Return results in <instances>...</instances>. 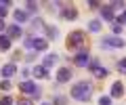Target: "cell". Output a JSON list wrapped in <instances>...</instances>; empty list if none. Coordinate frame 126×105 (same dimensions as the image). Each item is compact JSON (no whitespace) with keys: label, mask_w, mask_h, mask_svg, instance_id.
I'll list each match as a JSON object with an SVG mask.
<instances>
[{"label":"cell","mask_w":126,"mask_h":105,"mask_svg":"<svg viewBox=\"0 0 126 105\" xmlns=\"http://www.w3.org/2000/svg\"><path fill=\"white\" fill-rule=\"evenodd\" d=\"M69 95H72V99L76 101H90V97H93V84L88 82V80H80V82H76L72 86V90H69Z\"/></svg>","instance_id":"6da1fadb"},{"label":"cell","mask_w":126,"mask_h":105,"mask_svg":"<svg viewBox=\"0 0 126 105\" xmlns=\"http://www.w3.org/2000/svg\"><path fill=\"white\" fill-rule=\"evenodd\" d=\"M67 48L69 50H78V53L86 50V34L82 32V30L69 32V36H67Z\"/></svg>","instance_id":"7a4b0ae2"},{"label":"cell","mask_w":126,"mask_h":105,"mask_svg":"<svg viewBox=\"0 0 126 105\" xmlns=\"http://www.w3.org/2000/svg\"><path fill=\"white\" fill-rule=\"evenodd\" d=\"M19 90H21V92H25V95H32L34 99H40V97H42L40 86H36V84L32 82V80H23V82L19 84Z\"/></svg>","instance_id":"3957f363"},{"label":"cell","mask_w":126,"mask_h":105,"mask_svg":"<svg viewBox=\"0 0 126 105\" xmlns=\"http://www.w3.org/2000/svg\"><path fill=\"white\" fill-rule=\"evenodd\" d=\"M88 69H90V74H93L94 78H99V80H103V78H107V76H109L107 67H103V65L99 63V59H90Z\"/></svg>","instance_id":"277c9868"},{"label":"cell","mask_w":126,"mask_h":105,"mask_svg":"<svg viewBox=\"0 0 126 105\" xmlns=\"http://www.w3.org/2000/svg\"><path fill=\"white\" fill-rule=\"evenodd\" d=\"M126 42L122 40L120 36H105L103 40H101V46L103 48H122Z\"/></svg>","instance_id":"5b68a950"},{"label":"cell","mask_w":126,"mask_h":105,"mask_svg":"<svg viewBox=\"0 0 126 105\" xmlns=\"http://www.w3.org/2000/svg\"><path fill=\"white\" fill-rule=\"evenodd\" d=\"M88 63H90V55H88V50L76 53V57H74V65H76V67H88Z\"/></svg>","instance_id":"8992f818"},{"label":"cell","mask_w":126,"mask_h":105,"mask_svg":"<svg viewBox=\"0 0 126 105\" xmlns=\"http://www.w3.org/2000/svg\"><path fill=\"white\" fill-rule=\"evenodd\" d=\"M6 36L13 40V38H21L23 36V30L21 25H17V23H13V25H6Z\"/></svg>","instance_id":"52a82bcc"},{"label":"cell","mask_w":126,"mask_h":105,"mask_svg":"<svg viewBox=\"0 0 126 105\" xmlns=\"http://www.w3.org/2000/svg\"><path fill=\"white\" fill-rule=\"evenodd\" d=\"M0 74L4 76V80H9L11 76H15V74H17V65H15V63H6V65H2Z\"/></svg>","instance_id":"ba28073f"},{"label":"cell","mask_w":126,"mask_h":105,"mask_svg":"<svg viewBox=\"0 0 126 105\" xmlns=\"http://www.w3.org/2000/svg\"><path fill=\"white\" fill-rule=\"evenodd\" d=\"M61 17L67 19V21H74V19H78V9H74V6H65V9L61 11Z\"/></svg>","instance_id":"9c48e42d"},{"label":"cell","mask_w":126,"mask_h":105,"mask_svg":"<svg viewBox=\"0 0 126 105\" xmlns=\"http://www.w3.org/2000/svg\"><path fill=\"white\" fill-rule=\"evenodd\" d=\"M69 78H72V69H69V67H61V69L57 72V82H59V84L67 82Z\"/></svg>","instance_id":"30bf717a"},{"label":"cell","mask_w":126,"mask_h":105,"mask_svg":"<svg viewBox=\"0 0 126 105\" xmlns=\"http://www.w3.org/2000/svg\"><path fill=\"white\" fill-rule=\"evenodd\" d=\"M34 50H38V53H42V50L48 48V40L46 38H34V46H32Z\"/></svg>","instance_id":"8fae6325"},{"label":"cell","mask_w":126,"mask_h":105,"mask_svg":"<svg viewBox=\"0 0 126 105\" xmlns=\"http://www.w3.org/2000/svg\"><path fill=\"white\" fill-rule=\"evenodd\" d=\"M122 95H124V84L118 80V82L111 84V97H113V99H120Z\"/></svg>","instance_id":"7c38bea8"},{"label":"cell","mask_w":126,"mask_h":105,"mask_svg":"<svg viewBox=\"0 0 126 105\" xmlns=\"http://www.w3.org/2000/svg\"><path fill=\"white\" fill-rule=\"evenodd\" d=\"M101 17L107 19V21H113V9H111V4H101Z\"/></svg>","instance_id":"4fadbf2b"},{"label":"cell","mask_w":126,"mask_h":105,"mask_svg":"<svg viewBox=\"0 0 126 105\" xmlns=\"http://www.w3.org/2000/svg\"><path fill=\"white\" fill-rule=\"evenodd\" d=\"M57 61H59V57L55 55V53H50V55H46V57H44V63H42V67H44V69H48V67H53V65L57 63Z\"/></svg>","instance_id":"5bb4252c"},{"label":"cell","mask_w":126,"mask_h":105,"mask_svg":"<svg viewBox=\"0 0 126 105\" xmlns=\"http://www.w3.org/2000/svg\"><path fill=\"white\" fill-rule=\"evenodd\" d=\"M44 32H46V40H55L59 36V30L55 25H44Z\"/></svg>","instance_id":"9a60e30c"},{"label":"cell","mask_w":126,"mask_h":105,"mask_svg":"<svg viewBox=\"0 0 126 105\" xmlns=\"http://www.w3.org/2000/svg\"><path fill=\"white\" fill-rule=\"evenodd\" d=\"M32 74H34V76H36V78H40V80H46V78H48V69H44V67H42V65H36V67H34V72H32Z\"/></svg>","instance_id":"2e32d148"},{"label":"cell","mask_w":126,"mask_h":105,"mask_svg":"<svg viewBox=\"0 0 126 105\" xmlns=\"http://www.w3.org/2000/svg\"><path fill=\"white\" fill-rule=\"evenodd\" d=\"M11 48V38L6 34H0V50H9Z\"/></svg>","instance_id":"e0dca14e"},{"label":"cell","mask_w":126,"mask_h":105,"mask_svg":"<svg viewBox=\"0 0 126 105\" xmlns=\"http://www.w3.org/2000/svg\"><path fill=\"white\" fill-rule=\"evenodd\" d=\"M23 21H27V11H21V9L15 11V23L19 25V23H23Z\"/></svg>","instance_id":"ac0fdd59"},{"label":"cell","mask_w":126,"mask_h":105,"mask_svg":"<svg viewBox=\"0 0 126 105\" xmlns=\"http://www.w3.org/2000/svg\"><path fill=\"white\" fill-rule=\"evenodd\" d=\"M88 30H90V32H99V30H101V21H99V19L88 21Z\"/></svg>","instance_id":"d6986e66"},{"label":"cell","mask_w":126,"mask_h":105,"mask_svg":"<svg viewBox=\"0 0 126 105\" xmlns=\"http://www.w3.org/2000/svg\"><path fill=\"white\" fill-rule=\"evenodd\" d=\"M9 6H11L9 0H6V2H0V19H4V17H6V13H9L6 9H9Z\"/></svg>","instance_id":"ffe728a7"},{"label":"cell","mask_w":126,"mask_h":105,"mask_svg":"<svg viewBox=\"0 0 126 105\" xmlns=\"http://www.w3.org/2000/svg\"><path fill=\"white\" fill-rule=\"evenodd\" d=\"M53 105H67V99L63 95H57V97H53Z\"/></svg>","instance_id":"44dd1931"},{"label":"cell","mask_w":126,"mask_h":105,"mask_svg":"<svg viewBox=\"0 0 126 105\" xmlns=\"http://www.w3.org/2000/svg\"><path fill=\"white\" fill-rule=\"evenodd\" d=\"M116 67H118V72H120V74H126V57H122V59L118 61Z\"/></svg>","instance_id":"7402d4cb"},{"label":"cell","mask_w":126,"mask_h":105,"mask_svg":"<svg viewBox=\"0 0 126 105\" xmlns=\"http://www.w3.org/2000/svg\"><path fill=\"white\" fill-rule=\"evenodd\" d=\"M111 32H113V36H120L122 34V25L118 21H113V25H111Z\"/></svg>","instance_id":"603a6c76"},{"label":"cell","mask_w":126,"mask_h":105,"mask_svg":"<svg viewBox=\"0 0 126 105\" xmlns=\"http://www.w3.org/2000/svg\"><path fill=\"white\" fill-rule=\"evenodd\" d=\"M32 25H34V30H40V28H44V21H42L40 17H36L34 21H32Z\"/></svg>","instance_id":"cb8c5ba5"},{"label":"cell","mask_w":126,"mask_h":105,"mask_svg":"<svg viewBox=\"0 0 126 105\" xmlns=\"http://www.w3.org/2000/svg\"><path fill=\"white\" fill-rule=\"evenodd\" d=\"M0 90H2V92L11 90V82H9V80H0Z\"/></svg>","instance_id":"d4e9b609"},{"label":"cell","mask_w":126,"mask_h":105,"mask_svg":"<svg viewBox=\"0 0 126 105\" xmlns=\"http://www.w3.org/2000/svg\"><path fill=\"white\" fill-rule=\"evenodd\" d=\"M0 105H13V99H11L9 95H4V97H0Z\"/></svg>","instance_id":"484cf974"},{"label":"cell","mask_w":126,"mask_h":105,"mask_svg":"<svg viewBox=\"0 0 126 105\" xmlns=\"http://www.w3.org/2000/svg\"><path fill=\"white\" fill-rule=\"evenodd\" d=\"M23 46H25V48H32V46H34V38L25 36V40H23Z\"/></svg>","instance_id":"4316f807"},{"label":"cell","mask_w":126,"mask_h":105,"mask_svg":"<svg viewBox=\"0 0 126 105\" xmlns=\"http://www.w3.org/2000/svg\"><path fill=\"white\" fill-rule=\"evenodd\" d=\"M99 105H111V97H101V99H99Z\"/></svg>","instance_id":"83f0119b"},{"label":"cell","mask_w":126,"mask_h":105,"mask_svg":"<svg viewBox=\"0 0 126 105\" xmlns=\"http://www.w3.org/2000/svg\"><path fill=\"white\" fill-rule=\"evenodd\" d=\"M17 105H34L30 99H25V97H19V101H17Z\"/></svg>","instance_id":"f1b7e54d"},{"label":"cell","mask_w":126,"mask_h":105,"mask_svg":"<svg viewBox=\"0 0 126 105\" xmlns=\"http://www.w3.org/2000/svg\"><path fill=\"white\" fill-rule=\"evenodd\" d=\"M116 6V9H124V0H113L111 2V9Z\"/></svg>","instance_id":"f546056e"},{"label":"cell","mask_w":126,"mask_h":105,"mask_svg":"<svg viewBox=\"0 0 126 105\" xmlns=\"http://www.w3.org/2000/svg\"><path fill=\"white\" fill-rule=\"evenodd\" d=\"M27 11H30V13H36V11H38V4H36V2H27Z\"/></svg>","instance_id":"4dcf8cb0"},{"label":"cell","mask_w":126,"mask_h":105,"mask_svg":"<svg viewBox=\"0 0 126 105\" xmlns=\"http://www.w3.org/2000/svg\"><path fill=\"white\" fill-rule=\"evenodd\" d=\"M88 6H90V9H101V2H97V0H88Z\"/></svg>","instance_id":"1f68e13d"},{"label":"cell","mask_w":126,"mask_h":105,"mask_svg":"<svg viewBox=\"0 0 126 105\" xmlns=\"http://www.w3.org/2000/svg\"><path fill=\"white\" fill-rule=\"evenodd\" d=\"M118 23H120V25H126V11H122V15H120V19H118Z\"/></svg>","instance_id":"d6a6232c"},{"label":"cell","mask_w":126,"mask_h":105,"mask_svg":"<svg viewBox=\"0 0 126 105\" xmlns=\"http://www.w3.org/2000/svg\"><path fill=\"white\" fill-rule=\"evenodd\" d=\"M4 30H6V23H4V19H0V34L4 32Z\"/></svg>","instance_id":"836d02e7"},{"label":"cell","mask_w":126,"mask_h":105,"mask_svg":"<svg viewBox=\"0 0 126 105\" xmlns=\"http://www.w3.org/2000/svg\"><path fill=\"white\" fill-rule=\"evenodd\" d=\"M42 105H50V103H42Z\"/></svg>","instance_id":"e575fe53"}]
</instances>
